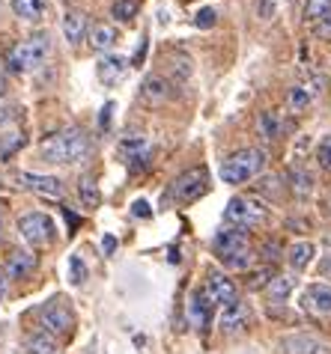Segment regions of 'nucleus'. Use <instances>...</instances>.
<instances>
[{
	"mask_svg": "<svg viewBox=\"0 0 331 354\" xmlns=\"http://www.w3.org/2000/svg\"><path fill=\"white\" fill-rule=\"evenodd\" d=\"M93 143L81 129H66L57 134H48L42 143H39V155L48 164H78L84 158H90Z\"/></svg>",
	"mask_w": 331,
	"mask_h": 354,
	"instance_id": "obj_1",
	"label": "nucleus"
},
{
	"mask_svg": "<svg viewBox=\"0 0 331 354\" xmlns=\"http://www.w3.org/2000/svg\"><path fill=\"white\" fill-rule=\"evenodd\" d=\"M212 250H215V257L227 268H236V271H245L251 259H254L245 226H224V230H218L215 239H212Z\"/></svg>",
	"mask_w": 331,
	"mask_h": 354,
	"instance_id": "obj_2",
	"label": "nucleus"
},
{
	"mask_svg": "<svg viewBox=\"0 0 331 354\" xmlns=\"http://www.w3.org/2000/svg\"><path fill=\"white\" fill-rule=\"evenodd\" d=\"M48 54H51V36L33 33V36H27L24 42L9 48L6 66L12 68V72H36V68L48 60Z\"/></svg>",
	"mask_w": 331,
	"mask_h": 354,
	"instance_id": "obj_3",
	"label": "nucleus"
},
{
	"mask_svg": "<svg viewBox=\"0 0 331 354\" xmlns=\"http://www.w3.org/2000/svg\"><path fill=\"white\" fill-rule=\"evenodd\" d=\"M262 167H266V152H262V149H239V152H233L230 158L221 161L218 173H221V182L242 185V182L260 176Z\"/></svg>",
	"mask_w": 331,
	"mask_h": 354,
	"instance_id": "obj_4",
	"label": "nucleus"
},
{
	"mask_svg": "<svg viewBox=\"0 0 331 354\" xmlns=\"http://www.w3.org/2000/svg\"><path fill=\"white\" fill-rule=\"evenodd\" d=\"M206 191H209V173H206V167H191V170H185L182 176H177V182H173V188H170V196L177 203L188 205L194 200H200Z\"/></svg>",
	"mask_w": 331,
	"mask_h": 354,
	"instance_id": "obj_5",
	"label": "nucleus"
},
{
	"mask_svg": "<svg viewBox=\"0 0 331 354\" xmlns=\"http://www.w3.org/2000/svg\"><path fill=\"white\" fill-rule=\"evenodd\" d=\"M266 209H262V203L257 200H245V196H233V200L227 203V209H224V221H227L230 226H260L266 223Z\"/></svg>",
	"mask_w": 331,
	"mask_h": 354,
	"instance_id": "obj_6",
	"label": "nucleus"
},
{
	"mask_svg": "<svg viewBox=\"0 0 331 354\" xmlns=\"http://www.w3.org/2000/svg\"><path fill=\"white\" fill-rule=\"evenodd\" d=\"M39 322H42L45 333H51V337H69V333L75 330V316L72 310L66 307V304L60 298L48 301L42 313H39Z\"/></svg>",
	"mask_w": 331,
	"mask_h": 354,
	"instance_id": "obj_7",
	"label": "nucleus"
},
{
	"mask_svg": "<svg viewBox=\"0 0 331 354\" xmlns=\"http://www.w3.org/2000/svg\"><path fill=\"white\" fill-rule=\"evenodd\" d=\"M18 232H21V239L30 241L33 248H42V244L54 241V221L42 212H30L18 221Z\"/></svg>",
	"mask_w": 331,
	"mask_h": 354,
	"instance_id": "obj_8",
	"label": "nucleus"
},
{
	"mask_svg": "<svg viewBox=\"0 0 331 354\" xmlns=\"http://www.w3.org/2000/svg\"><path fill=\"white\" fill-rule=\"evenodd\" d=\"M116 152H120V158L132 167V170H143V167L150 164V140L143 134H125L120 143H116Z\"/></svg>",
	"mask_w": 331,
	"mask_h": 354,
	"instance_id": "obj_9",
	"label": "nucleus"
},
{
	"mask_svg": "<svg viewBox=\"0 0 331 354\" xmlns=\"http://www.w3.org/2000/svg\"><path fill=\"white\" fill-rule=\"evenodd\" d=\"M301 307L314 316H331V286L328 283H310L301 292Z\"/></svg>",
	"mask_w": 331,
	"mask_h": 354,
	"instance_id": "obj_10",
	"label": "nucleus"
},
{
	"mask_svg": "<svg viewBox=\"0 0 331 354\" xmlns=\"http://www.w3.org/2000/svg\"><path fill=\"white\" fill-rule=\"evenodd\" d=\"M206 292H209L212 301L221 304V307H230V304L239 301L236 283H233L224 271H209V277H206Z\"/></svg>",
	"mask_w": 331,
	"mask_h": 354,
	"instance_id": "obj_11",
	"label": "nucleus"
},
{
	"mask_svg": "<svg viewBox=\"0 0 331 354\" xmlns=\"http://www.w3.org/2000/svg\"><path fill=\"white\" fill-rule=\"evenodd\" d=\"M18 182L24 185L27 191H36V194H42V196H63V182L57 179V176H39V173H27V170H21L15 176Z\"/></svg>",
	"mask_w": 331,
	"mask_h": 354,
	"instance_id": "obj_12",
	"label": "nucleus"
},
{
	"mask_svg": "<svg viewBox=\"0 0 331 354\" xmlns=\"http://www.w3.org/2000/svg\"><path fill=\"white\" fill-rule=\"evenodd\" d=\"M141 98L147 104H152V107L164 104L170 98V81L164 75H147L143 77V84H141Z\"/></svg>",
	"mask_w": 331,
	"mask_h": 354,
	"instance_id": "obj_13",
	"label": "nucleus"
},
{
	"mask_svg": "<svg viewBox=\"0 0 331 354\" xmlns=\"http://www.w3.org/2000/svg\"><path fill=\"white\" fill-rule=\"evenodd\" d=\"M96 72H99L102 84L114 86V84L123 81L125 72H129V60H125V57H116V54H105L99 60V66H96Z\"/></svg>",
	"mask_w": 331,
	"mask_h": 354,
	"instance_id": "obj_14",
	"label": "nucleus"
},
{
	"mask_svg": "<svg viewBox=\"0 0 331 354\" xmlns=\"http://www.w3.org/2000/svg\"><path fill=\"white\" fill-rule=\"evenodd\" d=\"M212 307H215V301L209 298V292L197 289L191 295V304H188V319L197 324V328H206V324H212Z\"/></svg>",
	"mask_w": 331,
	"mask_h": 354,
	"instance_id": "obj_15",
	"label": "nucleus"
},
{
	"mask_svg": "<svg viewBox=\"0 0 331 354\" xmlns=\"http://www.w3.org/2000/svg\"><path fill=\"white\" fill-rule=\"evenodd\" d=\"M280 354H325L323 342L307 337V333H293L280 339Z\"/></svg>",
	"mask_w": 331,
	"mask_h": 354,
	"instance_id": "obj_16",
	"label": "nucleus"
},
{
	"mask_svg": "<svg viewBox=\"0 0 331 354\" xmlns=\"http://www.w3.org/2000/svg\"><path fill=\"white\" fill-rule=\"evenodd\" d=\"M33 268H36V257L30 250H12V253H9V259H6V277L9 280L30 277Z\"/></svg>",
	"mask_w": 331,
	"mask_h": 354,
	"instance_id": "obj_17",
	"label": "nucleus"
},
{
	"mask_svg": "<svg viewBox=\"0 0 331 354\" xmlns=\"http://www.w3.org/2000/svg\"><path fill=\"white\" fill-rule=\"evenodd\" d=\"M248 322H251V313H248V307L242 301L230 304V307H224V313H221V328H224V333H242V330L248 328Z\"/></svg>",
	"mask_w": 331,
	"mask_h": 354,
	"instance_id": "obj_18",
	"label": "nucleus"
},
{
	"mask_svg": "<svg viewBox=\"0 0 331 354\" xmlns=\"http://www.w3.org/2000/svg\"><path fill=\"white\" fill-rule=\"evenodd\" d=\"M63 36L69 45H78L87 36V15L81 9H69V12L63 15Z\"/></svg>",
	"mask_w": 331,
	"mask_h": 354,
	"instance_id": "obj_19",
	"label": "nucleus"
},
{
	"mask_svg": "<svg viewBox=\"0 0 331 354\" xmlns=\"http://www.w3.org/2000/svg\"><path fill=\"white\" fill-rule=\"evenodd\" d=\"M287 179H289V188H293V194L298 200H307L310 191H314V176H310V170H305V167H289Z\"/></svg>",
	"mask_w": 331,
	"mask_h": 354,
	"instance_id": "obj_20",
	"label": "nucleus"
},
{
	"mask_svg": "<svg viewBox=\"0 0 331 354\" xmlns=\"http://www.w3.org/2000/svg\"><path fill=\"white\" fill-rule=\"evenodd\" d=\"M293 289H296V277L278 274V277H271V280H269L266 295H269V301H271V304H284L289 295H293Z\"/></svg>",
	"mask_w": 331,
	"mask_h": 354,
	"instance_id": "obj_21",
	"label": "nucleus"
},
{
	"mask_svg": "<svg viewBox=\"0 0 331 354\" xmlns=\"http://www.w3.org/2000/svg\"><path fill=\"white\" fill-rule=\"evenodd\" d=\"M45 0H12V12L24 21H42L45 15Z\"/></svg>",
	"mask_w": 331,
	"mask_h": 354,
	"instance_id": "obj_22",
	"label": "nucleus"
},
{
	"mask_svg": "<svg viewBox=\"0 0 331 354\" xmlns=\"http://www.w3.org/2000/svg\"><path fill=\"white\" fill-rule=\"evenodd\" d=\"M114 42H116V30L111 24H96L93 30H90V48L93 51H111L114 48Z\"/></svg>",
	"mask_w": 331,
	"mask_h": 354,
	"instance_id": "obj_23",
	"label": "nucleus"
},
{
	"mask_svg": "<svg viewBox=\"0 0 331 354\" xmlns=\"http://www.w3.org/2000/svg\"><path fill=\"white\" fill-rule=\"evenodd\" d=\"M27 354H60V342L45 330L33 333V337H27Z\"/></svg>",
	"mask_w": 331,
	"mask_h": 354,
	"instance_id": "obj_24",
	"label": "nucleus"
},
{
	"mask_svg": "<svg viewBox=\"0 0 331 354\" xmlns=\"http://www.w3.org/2000/svg\"><path fill=\"white\" fill-rule=\"evenodd\" d=\"M257 129H260V134L266 137V140H278V137L284 134V120H280L278 111H266V113L260 116Z\"/></svg>",
	"mask_w": 331,
	"mask_h": 354,
	"instance_id": "obj_25",
	"label": "nucleus"
},
{
	"mask_svg": "<svg viewBox=\"0 0 331 354\" xmlns=\"http://www.w3.org/2000/svg\"><path fill=\"white\" fill-rule=\"evenodd\" d=\"M314 253H316V248H314L310 241H296L293 248H289L287 259H289V265H293L296 271H301V268H307V265H310V259H314Z\"/></svg>",
	"mask_w": 331,
	"mask_h": 354,
	"instance_id": "obj_26",
	"label": "nucleus"
},
{
	"mask_svg": "<svg viewBox=\"0 0 331 354\" xmlns=\"http://www.w3.org/2000/svg\"><path fill=\"white\" fill-rule=\"evenodd\" d=\"M24 143H27V137H24L21 131H9V134H3V137H0V161H9L18 149H21Z\"/></svg>",
	"mask_w": 331,
	"mask_h": 354,
	"instance_id": "obj_27",
	"label": "nucleus"
},
{
	"mask_svg": "<svg viewBox=\"0 0 331 354\" xmlns=\"http://www.w3.org/2000/svg\"><path fill=\"white\" fill-rule=\"evenodd\" d=\"M78 196H81V203L87 205V209H96V205L102 203V194H99V185H96L90 176L87 179L78 182Z\"/></svg>",
	"mask_w": 331,
	"mask_h": 354,
	"instance_id": "obj_28",
	"label": "nucleus"
},
{
	"mask_svg": "<svg viewBox=\"0 0 331 354\" xmlns=\"http://www.w3.org/2000/svg\"><path fill=\"white\" fill-rule=\"evenodd\" d=\"M331 12V0H307L305 3V18L307 21H323Z\"/></svg>",
	"mask_w": 331,
	"mask_h": 354,
	"instance_id": "obj_29",
	"label": "nucleus"
},
{
	"mask_svg": "<svg viewBox=\"0 0 331 354\" xmlns=\"http://www.w3.org/2000/svg\"><path fill=\"white\" fill-rule=\"evenodd\" d=\"M111 15L116 18V21H132V18L138 15V0H116Z\"/></svg>",
	"mask_w": 331,
	"mask_h": 354,
	"instance_id": "obj_30",
	"label": "nucleus"
},
{
	"mask_svg": "<svg viewBox=\"0 0 331 354\" xmlns=\"http://www.w3.org/2000/svg\"><path fill=\"white\" fill-rule=\"evenodd\" d=\"M307 104H310V93L305 86H293V90H289V107H293V111H305Z\"/></svg>",
	"mask_w": 331,
	"mask_h": 354,
	"instance_id": "obj_31",
	"label": "nucleus"
},
{
	"mask_svg": "<svg viewBox=\"0 0 331 354\" xmlns=\"http://www.w3.org/2000/svg\"><path fill=\"white\" fill-rule=\"evenodd\" d=\"M215 21H218V12L212 6H203L200 12H197V18H194V24H197L200 30H209V27H215Z\"/></svg>",
	"mask_w": 331,
	"mask_h": 354,
	"instance_id": "obj_32",
	"label": "nucleus"
},
{
	"mask_svg": "<svg viewBox=\"0 0 331 354\" xmlns=\"http://www.w3.org/2000/svg\"><path fill=\"white\" fill-rule=\"evenodd\" d=\"M69 280L75 283V286H81V283L87 280V265L81 262V257H72L69 259Z\"/></svg>",
	"mask_w": 331,
	"mask_h": 354,
	"instance_id": "obj_33",
	"label": "nucleus"
},
{
	"mask_svg": "<svg viewBox=\"0 0 331 354\" xmlns=\"http://www.w3.org/2000/svg\"><path fill=\"white\" fill-rule=\"evenodd\" d=\"M269 280H271V268H260V271L251 274L248 286H251V289H266V286H269Z\"/></svg>",
	"mask_w": 331,
	"mask_h": 354,
	"instance_id": "obj_34",
	"label": "nucleus"
},
{
	"mask_svg": "<svg viewBox=\"0 0 331 354\" xmlns=\"http://www.w3.org/2000/svg\"><path fill=\"white\" fill-rule=\"evenodd\" d=\"M316 158H319V167H325V170H331V134L325 137L323 143H319V152H316Z\"/></svg>",
	"mask_w": 331,
	"mask_h": 354,
	"instance_id": "obj_35",
	"label": "nucleus"
},
{
	"mask_svg": "<svg viewBox=\"0 0 331 354\" xmlns=\"http://www.w3.org/2000/svg\"><path fill=\"white\" fill-rule=\"evenodd\" d=\"M275 0H260V6H257V15L262 18V21H271L275 18Z\"/></svg>",
	"mask_w": 331,
	"mask_h": 354,
	"instance_id": "obj_36",
	"label": "nucleus"
},
{
	"mask_svg": "<svg viewBox=\"0 0 331 354\" xmlns=\"http://www.w3.org/2000/svg\"><path fill=\"white\" fill-rule=\"evenodd\" d=\"M132 212H134V218H143V221L152 218V209H150L147 200H134V203H132Z\"/></svg>",
	"mask_w": 331,
	"mask_h": 354,
	"instance_id": "obj_37",
	"label": "nucleus"
},
{
	"mask_svg": "<svg viewBox=\"0 0 331 354\" xmlns=\"http://www.w3.org/2000/svg\"><path fill=\"white\" fill-rule=\"evenodd\" d=\"M18 116V107H9V104H0V129L3 125H9Z\"/></svg>",
	"mask_w": 331,
	"mask_h": 354,
	"instance_id": "obj_38",
	"label": "nucleus"
},
{
	"mask_svg": "<svg viewBox=\"0 0 331 354\" xmlns=\"http://www.w3.org/2000/svg\"><path fill=\"white\" fill-rule=\"evenodd\" d=\"M63 218H66V223H69V232H75L78 226H81V218H78L75 212H69V205H63Z\"/></svg>",
	"mask_w": 331,
	"mask_h": 354,
	"instance_id": "obj_39",
	"label": "nucleus"
},
{
	"mask_svg": "<svg viewBox=\"0 0 331 354\" xmlns=\"http://www.w3.org/2000/svg\"><path fill=\"white\" fill-rule=\"evenodd\" d=\"M319 277L331 280V253H325V257L319 259Z\"/></svg>",
	"mask_w": 331,
	"mask_h": 354,
	"instance_id": "obj_40",
	"label": "nucleus"
},
{
	"mask_svg": "<svg viewBox=\"0 0 331 354\" xmlns=\"http://www.w3.org/2000/svg\"><path fill=\"white\" fill-rule=\"evenodd\" d=\"M278 250H280V244H278V241H266V244L260 248V253H266L269 259H278Z\"/></svg>",
	"mask_w": 331,
	"mask_h": 354,
	"instance_id": "obj_41",
	"label": "nucleus"
},
{
	"mask_svg": "<svg viewBox=\"0 0 331 354\" xmlns=\"http://www.w3.org/2000/svg\"><path fill=\"white\" fill-rule=\"evenodd\" d=\"M316 33H319V36H331V12L316 24Z\"/></svg>",
	"mask_w": 331,
	"mask_h": 354,
	"instance_id": "obj_42",
	"label": "nucleus"
},
{
	"mask_svg": "<svg viewBox=\"0 0 331 354\" xmlns=\"http://www.w3.org/2000/svg\"><path fill=\"white\" fill-rule=\"evenodd\" d=\"M111 111H114V104H111V102L102 107V116H99V125H102V129H108V122H111Z\"/></svg>",
	"mask_w": 331,
	"mask_h": 354,
	"instance_id": "obj_43",
	"label": "nucleus"
},
{
	"mask_svg": "<svg viewBox=\"0 0 331 354\" xmlns=\"http://www.w3.org/2000/svg\"><path fill=\"white\" fill-rule=\"evenodd\" d=\"M114 248H116V239H114V235H105L102 250H105V253H114Z\"/></svg>",
	"mask_w": 331,
	"mask_h": 354,
	"instance_id": "obj_44",
	"label": "nucleus"
},
{
	"mask_svg": "<svg viewBox=\"0 0 331 354\" xmlns=\"http://www.w3.org/2000/svg\"><path fill=\"white\" fill-rule=\"evenodd\" d=\"M6 95V77H3V72H0V98Z\"/></svg>",
	"mask_w": 331,
	"mask_h": 354,
	"instance_id": "obj_45",
	"label": "nucleus"
},
{
	"mask_svg": "<svg viewBox=\"0 0 331 354\" xmlns=\"http://www.w3.org/2000/svg\"><path fill=\"white\" fill-rule=\"evenodd\" d=\"M0 230H3V212H0Z\"/></svg>",
	"mask_w": 331,
	"mask_h": 354,
	"instance_id": "obj_46",
	"label": "nucleus"
}]
</instances>
